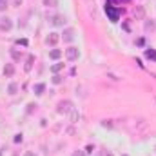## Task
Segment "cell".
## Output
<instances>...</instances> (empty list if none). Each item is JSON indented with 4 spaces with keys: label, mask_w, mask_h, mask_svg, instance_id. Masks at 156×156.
<instances>
[{
    "label": "cell",
    "mask_w": 156,
    "mask_h": 156,
    "mask_svg": "<svg viewBox=\"0 0 156 156\" xmlns=\"http://www.w3.org/2000/svg\"><path fill=\"white\" fill-rule=\"evenodd\" d=\"M73 109H75V105H73L71 100H62V102L58 104V107H56V113H58V115H69Z\"/></svg>",
    "instance_id": "6da1fadb"
},
{
    "label": "cell",
    "mask_w": 156,
    "mask_h": 156,
    "mask_svg": "<svg viewBox=\"0 0 156 156\" xmlns=\"http://www.w3.org/2000/svg\"><path fill=\"white\" fill-rule=\"evenodd\" d=\"M66 58L69 60V62H75L80 58V49H78L76 45H69L67 49H66Z\"/></svg>",
    "instance_id": "7a4b0ae2"
},
{
    "label": "cell",
    "mask_w": 156,
    "mask_h": 156,
    "mask_svg": "<svg viewBox=\"0 0 156 156\" xmlns=\"http://www.w3.org/2000/svg\"><path fill=\"white\" fill-rule=\"evenodd\" d=\"M49 22H51V26H55V27H64L67 20H66L64 15H53V16H49Z\"/></svg>",
    "instance_id": "3957f363"
},
{
    "label": "cell",
    "mask_w": 156,
    "mask_h": 156,
    "mask_svg": "<svg viewBox=\"0 0 156 156\" xmlns=\"http://www.w3.org/2000/svg\"><path fill=\"white\" fill-rule=\"evenodd\" d=\"M58 40H60V33H56V31H51V33L45 37V44H47V45H51V47H55V45L58 44Z\"/></svg>",
    "instance_id": "277c9868"
},
{
    "label": "cell",
    "mask_w": 156,
    "mask_h": 156,
    "mask_svg": "<svg viewBox=\"0 0 156 156\" xmlns=\"http://www.w3.org/2000/svg\"><path fill=\"white\" fill-rule=\"evenodd\" d=\"M13 27V20L9 16H2L0 18V31H11Z\"/></svg>",
    "instance_id": "5b68a950"
},
{
    "label": "cell",
    "mask_w": 156,
    "mask_h": 156,
    "mask_svg": "<svg viewBox=\"0 0 156 156\" xmlns=\"http://www.w3.org/2000/svg\"><path fill=\"white\" fill-rule=\"evenodd\" d=\"M60 38L64 40V42H73L75 40V29L73 27H66L64 33L60 35Z\"/></svg>",
    "instance_id": "8992f818"
},
{
    "label": "cell",
    "mask_w": 156,
    "mask_h": 156,
    "mask_svg": "<svg viewBox=\"0 0 156 156\" xmlns=\"http://www.w3.org/2000/svg\"><path fill=\"white\" fill-rule=\"evenodd\" d=\"M144 31L145 33H154L156 31V22L151 18V20H145V24H144Z\"/></svg>",
    "instance_id": "52a82bcc"
},
{
    "label": "cell",
    "mask_w": 156,
    "mask_h": 156,
    "mask_svg": "<svg viewBox=\"0 0 156 156\" xmlns=\"http://www.w3.org/2000/svg\"><path fill=\"white\" fill-rule=\"evenodd\" d=\"M33 66H35V56H33V55H27L26 64H24V71H26V73H29V71L33 69Z\"/></svg>",
    "instance_id": "ba28073f"
},
{
    "label": "cell",
    "mask_w": 156,
    "mask_h": 156,
    "mask_svg": "<svg viewBox=\"0 0 156 156\" xmlns=\"http://www.w3.org/2000/svg\"><path fill=\"white\" fill-rule=\"evenodd\" d=\"M2 73H4V76L5 78H11L13 75H15V66H13V64H5Z\"/></svg>",
    "instance_id": "9c48e42d"
},
{
    "label": "cell",
    "mask_w": 156,
    "mask_h": 156,
    "mask_svg": "<svg viewBox=\"0 0 156 156\" xmlns=\"http://www.w3.org/2000/svg\"><path fill=\"white\" fill-rule=\"evenodd\" d=\"M133 16H134L136 20H144V16H145V9H144L142 5H136V9H134Z\"/></svg>",
    "instance_id": "30bf717a"
},
{
    "label": "cell",
    "mask_w": 156,
    "mask_h": 156,
    "mask_svg": "<svg viewBox=\"0 0 156 156\" xmlns=\"http://www.w3.org/2000/svg\"><path fill=\"white\" fill-rule=\"evenodd\" d=\"M7 93H9L11 96H15V94L18 93V83H15V82H11V83L7 85Z\"/></svg>",
    "instance_id": "8fae6325"
},
{
    "label": "cell",
    "mask_w": 156,
    "mask_h": 156,
    "mask_svg": "<svg viewBox=\"0 0 156 156\" xmlns=\"http://www.w3.org/2000/svg\"><path fill=\"white\" fill-rule=\"evenodd\" d=\"M107 13H109V16H111V22H118V13H120V9H111V7H107Z\"/></svg>",
    "instance_id": "7c38bea8"
},
{
    "label": "cell",
    "mask_w": 156,
    "mask_h": 156,
    "mask_svg": "<svg viewBox=\"0 0 156 156\" xmlns=\"http://www.w3.org/2000/svg\"><path fill=\"white\" fill-rule=\"evenodd\" d=\"M60 56H62V51H60V49H51V51H49V58L58 60Z\"/></svg>",
    "instance_id": "4fadbf2b"
},
{
    "label": "cell",
    "mask_w": 156,
    "mask_h": 156,
    "mask_svg": "<svg viewBox=\"0 0 156 156\" xmlns=\"http://www.w3.org/2000/svg\"><path fill=\"white\" fill-rule=\"evenodd\" d=\"M62 69H64V64H60V62H58V64H53V66H51V73H53V75H58V73H60Z\"/></svg>",
    "instance_id": "5bb4252c"
},
{
    "label": "cell",
    "mask_w": 156,
    "mask_h": 156,
    "mask_svg": "<svg viewBox=\"0 0 156 156\" xmlns=\"http://www.w3.org/2000/svg\"><path fill=\"white\" fill-rule=\"evenodd\" d=\"M44 91H45V83H37V85H35V94H37V96H42Z\"/></svg>",
    "instance_id": "9a60e30c"
},
{
    "label": "cell",
    "mask_w": 156,
    "mask_h": 156,
    "mask_svg": "<svg viewBox=\"0 0 156 156\" xmlns=\"http://www.w3.org/2000/svg\"><path fill=\"white\" fill-rule=\"evenodd\" d=\"M69 118H71V123H78V120H80V115H78L76 109H73V111L69 113Z\"/></svg>",
    "instance_id": "2e32d148"
},
{
    "label": "cell",
    "mask_w": 156,
    "mask_h": 156,
    "mask_svg": "<svg viewBox=\"0 0 156 156\" xmlns=\"http://www.w3.org/2000/svg\"><path fill=\"white\" fill-rule=\"evenodd\" d=\"M145 58L154 60V62H156V51H154V49H145Z\"/></svg>",
    "instance_id": "e0dca14e"
},
{
    "label": "cell",
    "mask_w": 156,
    "mask_h": 156,
    "mask_svg": "<svg viewBox=\"0 0 156 156\" xmlns=\"http://www.w3.org/2000/svg\"><path fill=\"white\" fill-rule=\"evenodd\" d=\"M11 56H13V60H16V62H18V60L22 58V53H20L18 49H15V47H13V49H11Z\"/></svg>",
    "instance_id": "ac0fdd59"
},
{
    "label": "cell",
    "mask_w": 156,
    "mask_h": 156,
    "mask_svg": "<svg viewBox=\"0 0 156 156\" xmlns=\"http://www.w3.org/2000/svg\"><path fill=\"white\" fill-rule=\"evenodd\" d=\"M42 4L45 7H56L58 5V0H42Z\"/></svg>",
    "instance_id": "d6986e66"
},
{
    "label": "cell",
    "mask_w": 156,
    "mask_h": 156,
    "mask_svg": "<svg viewBox=\"0 0 156 156\" xmlns=\"http://www.w3.org/2000/svg\"><path fill=\"white\" fill-rule=\"evenodd\" d=\"M51 82H53L55 85H58V83H62V82H64V78L60 76V75H53V78H51Z\"/></svg>",
    "instance_id": "ffe728a7"
},
{
    "label": "cell",
    "mask_w": 156,
    "mask_h": 156,
    "mask_svg": "<svg viewBox=\"0 0 156 156\" xmlns=\"http://www.w3.org/2000/svg\"><path fill=\"white\" fill-rule=\"evenodd\" d=\"M7 7H9V0H0V11L4 13Z\"/></svg>",
    "instance_id": "44dd1931"
},
{
    "label": "cell",
    "mask_w": 156,
    "mask_h": 156,
    "mask_svg": "<svg viewBox=\"0 0 156 156\" xmlns=\"http://www.w3.org/2000/svg\"><path fill=\"white\" fill-rule=\"evenodd\" d=\"M9 2H11V5H13V7H20V5L24 4V0H9Z\"/></svg>",
    "instance_id": "7402d4cb"
},
{
    "label": "cell",
    "mask_w": 156,
    "mask_h": 156,
    "mask_svg": "<svg viewBox=\"0 0 156 156\" xmlns=\"http://www.w3.org/2000/svg\"><path fill=\"white\" fill-rule=\"evenodd\" d=\"M73 156H87V153H85V149H78L73 153Z\"/></svg>",
    "instance_id": "603a6c76"
},
{
    "label": "cell",
    "mask_w": 156,
    "mask_h": 156,
    "mask_svg": "<svg viewBox=\"0 0 156 156\" xmlns=\"http://www.w3.org/2000/svg\"><path fill=\"white\" fill-rule=\"evenodd\" d=\"M35 109H37V104H29V105H27V113H29V115H31Z\"/></svg>",
    "instance_id": "cb8c5ba5"
},
{
    "label": "cell",
    "mask_w": 156,
    "mask_h": 156,
    "mask_svg": "<svg viewBox=\"0 0 156 156\" xmlns=\"http://www.w3.org/2000/svg\"><path fill=\"white\" fill-rule=\"evenodd\" d=\"M102 125H104V127H109V129L113 127V123H111L109 120H104V122H102Z\"/></svg>",
    "instance_id": "d4e9b609"
},
{
    "label": "cell",
    "mask_w": 156,
    "mask_h": 156,
    "mask_svg": "<svg viewBox=\"0 0 156 156\" xmlns=\"http://www.w3.org/2000/svg\"><path fill=\"white\" fill-rule=\"evenodd\" d=\"M93 151H94V145H87V147H85V153H87V154H91Z\"/></svg>",
    "instance_id": "484cf974"
},
{
    "label": "cell",
    "mask_w": 156,
    "mask_h": 156,
    "mask_svg": "<svg viewBox=\"0 0 156 156\" xmlns=\"http://www.w3.org/2000/svg\"><path fill=\"white\" fill-rule=\"evenodd\" d=\"M22 142V134H15V144H20Z\"/></svg>",
    "instance_id": "4316f807"
},
{
    "label": "cell",
    "mask_w": 156,
    "mask_h": 156,
    "mask_svg": "<svg viewBox=\"0 0 156 156\" xmlns=\"http://www.w3.org/2000/svg\"><path fill=\"white\" fill-rule=\"evenodd\" d=\"M24 156H38V154H37V153H33V151H27Z\"/></svg>",
    "instance_id": "83f0119b"
},
{
    "label": "cell",
    "mask_w": 156,
    "mask_h": 156,
    "mask_svg": "<svg viewBox=\"0 0 156 156\" xmlns=\"http://www.w3.org/2000/svg\"><path fill=\"white\" fill-rule=\"evenodd\" d=\"M120 2H123V4H129V2H131V0H120Z\"/></svg>",
    "instance_id": "f1b7e54d"
},
{
    "label": "cell",
    "mask_w": 156,
    "mask_h": 156,
    "mask_svg": "<svg viewBox=\"0 0 156 156\" xmlns=\"http://www.w3.org/2000/svg\"><path fill=\"white\" fill-rule=\"evenodd\" d=\"M105 156H113V153H109V151H107V153H105Z\"/></svg>",
    "instance_id": "f546056e"
},
{
    "label": "cell",
    "mask_w": 156,
    "mask_h": 156,
    "mask_svg": "<svg viewBox=\"0 0 156 156\" xmlns=\"http://www.w3.org/2000/svg\"><path fill=\"white\" fill-rule=\"evenodd\" d=\"M123 156H127V154H123Z\"/></svg>",
    "instance_id": "4dcf8cb0"
},
{
    "label": "cell",
    "mask_w": 156,
    "mask_h": 156,
    "mask_svg": "<svg viewBox=\"0 0 156 156\" xmlns=\"http://www.w3.org/2000/svg\"><path fill=\"white\" fill-rule=\"evenodd\" d=\"M154 100H156V96H154Z\"/></svg>",
    "instance_id": "1f68e13d"
},
{
    "label": "cell",
    "mask_w": 156,
    "mask_h": 156,
    "mask_svg": "<svg viewBox=\"0 0 156 156\" xmlns=\"http://www.w3.org/2000/svg\"><path fill=\"white\" fill-rule=\"evenodd\" d=\"M154 149H156V147H154Z\"/></svg>",
    "instance_id": "d6a6232c"
}]
</instances>
